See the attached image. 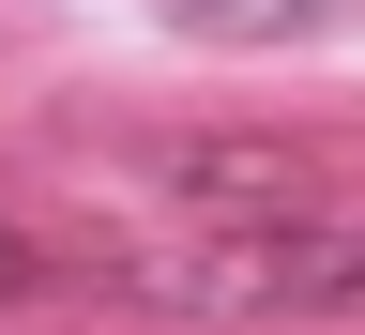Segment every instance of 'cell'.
<instances>
[{"label": "cell", "instance_id": "obj_1", "mask_svg": "<svg viewBox=\"0 0 365 335\" xmlns=\"http://www.w3.org/2000/svg\"><path fill=\"white\" fill-rule=\"evenodd\" d=\"M153 305L182 320H365V229H319L289 214H228L182 274H153Z\"/></svg>", "mask_w": 365, "mask_h": 335}, {"label": "cell", "instance_id": "obj_2", "mask_svg": "<svg viewBox=\"0 0 365 335\" xmlns=\"http://www.w3.org/2000/svg\"><path fill=\"white\" fill-rule=\"evenodd\" d=\"M168 16L182 31H228V46H274V31L304 46V31H335V0H168Z\"/></svg>", "mask_w": 365, "mask_h": 335}]
</instances>
